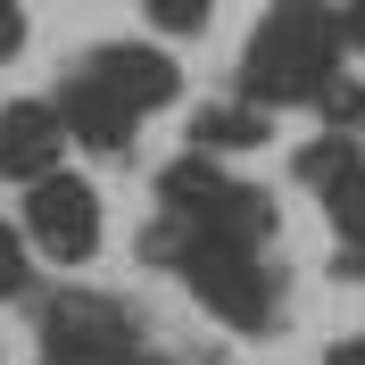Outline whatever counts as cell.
Here are the masks:
<instances>
[{
	"label": "cell",
	"mask_w": 365,
	"mask_h": 365,
	"mask_svg": "<svg viewBox=\"0 0 365 365\" xmlns=\"http://www.w3.org/2000/svg\"><path fill=\"white\" fill-rule=\"evenodd\" d=\"M341 67V17L324 0H274L257 17L250 50H241V83H250V108H274V100H324Z\"/></svg>",
	"instance_id": "obj_1"
},
{
	"label": "cell",
	"mask_w": 365,
	"mask_h": 365,
	"mask_svg": "<svg viewBox=\"0 0 365 365\" xmlns=\"http://www.w3.org/2000/svg\"><path fill=\"white\" fill-rule=\"evenodd\" d=\"M158 200H166V232L182 241H216V250H257L274 232V207L266 191L216 175V158H182L158 175Z\"/></svg>",
	"instance_id": "obj_2"
},
{
	"label": "cell",
	"mask_w": 365,
	"mask_h": 365,
	"mask_svg": "<svg viewBox=\"0 0 365 365\" xmlns=\"http://www.w3.org/2000/svg\"><path fill=\"white\" fill-rule=\"evenodd\" d=\"M150 250L158 257H182V282H191V299H200L207 316H225L232 332H266L274 316V282L266 266H257V250H216V241H182V232H150Z\"/></svg>",
	"instance_id": "obj_3"
},
{
	"label": "cell",
	"mask_w": 365,
	"mask_h": 365,
	"mask_svg": "<svg viewBox=\"0 0 365 365\" xmlns=\"http://www.w3.org/2000/svg\"><path fill=\"white\" fill-rule=\"evenodd\" d=\"M25 241L58 266H83L100 250V191L83 175H42L25 182Z\"/></svg>",
	"instance_id": "obj_4"
},
{
	"label": "cell",
	"mask_w": 365,
	"mask_h": 365,
	"mask_svg": "<svg viewBox=\"0 0 365 365\" xmlns=\"http://www.w3.org/2000/svg\"><path fill=\"white\" fill-rule=\"evenodd\" d=\"M42 341L58 365H133V324L116 299H91V291H58L42 307Z\"/></svg>",
	"instance_id": "obj_5"
},
{
	"label": "cell",
	"mask_w": 365,
	"mask_h": 365,
	"mask_svg": "<svg viewBox=\"0 0 365 365\" xmlns=\"http://www.w3.org/2000/svg\"><path fill=\"white\" fill-rule=\"evenodd\" d=\"M83 75L108 91L116 108H133V116L166 108V100L182 91L175 58H166V50H150V42H108V50H91V58H83Z\"/></svg>",
	"instance_id": "obj_6"
},
{
	"label": "cell",
	"mask_w": 365,
	"mask_h": 365,
	"mask_svg": "<svg viewBox=\"0 0 365 365\" xmlns=\"http://www.w3.org/2000/svg\"><path fill=\"white\" fill-rule=\"evenodd\" d=\"M58 150H67V125H58L50 100H9V108H0V175L9 182L58 175Z\"/></svg>",
	"instance_id": "obj_7"
},
{
	"label": "cell",
	"mask_w": 365,
	"mask_h": 365,
	"mask_svg": "<svg viewBox=\"0 0 365 365\" xmlns=\"http://www.w3.org/2000/svg\"><path fill=\"white\" fill-rule=\"evenodd\" d=\"M58 125H67V141H91V150H125L141 116H133V108H116L108 91H100L83 67H75V75H67V91H58Z\"/></svg>",
	"instance_id": "obj_8"
},
{
	"label": "cell",
	"mask_w": 365,
	"mask_h": 365,
	"mask_svg": "<svg viewBox=\"0 0 365 365\" xmlns=\"http://www.w3.org/2000/svg\"><path fill=\"white\" fill-rule=\"evenodd\" d=\"M316 191H324V207H332L341 241H349V250H365V150H349V158L316 182Z\"/></svg>",
	"instance_id": "obj_9"
},
{
	"label": "cell",
	"mask_w": 365,
	"mask_h": 365,
	"mask_svg": "<svg viewBox=\"0 0 365 365\" xmlns=\"http://www.w3.org/2000/svg\"><path fill=\"white\" fill-rule=\"evenodd\" d=\"M191 141H200V158H216V150H250V141H266V108H250V100H232V108H200Z\"/></svg>",
	"instance_id": "obj_10"
},
{
	"label": "cell",
	"mask_w": 365,
	"mask_h": 365,
	"mask_svg": "<svg viewBox=\"0 0 365 365\" xmlns=\"http://www.w3.org/2000/svg\"><path fill=\"white\" fill-rule=\"evenodd\" d=\"M34 282V250L17 241V225H0V299H17Z\"/></svg>",
	"instance_id": "obj_11"
},
{
	"label": "cell",
	"mask_w": 365,
	"mask_h": 365,
	"mask_svg": "<svg viewBox=\"0 0 365 365\" xmlns=\"http://www.w3.org/2000/svg\"><path fill=\"white\" fill-rule=\"evenodd\" d=\"M141 9H150L166 34H191V25H207V0H141Z\"/></svg>",
	"instance_id": "obj_12"
},
{
	"label": "cell",
	"mask_w": 365,
	"mask_h": 365,
	"mask_svg": "<svg viewBox=\"0 0 365 365\" xmlns=\"http://www.w3.org/2000/svg\"><path fill=\"white\" fill-rule=\"evenodd\" d=\"M324 116H332V125H357V116H365V91L357 83H324Z\"/></svg>",
	"instance_id": "obj_13"
},
{
	"label": "cell",
	"mask_w": 365,
	"mask_h": 365,
	"mask_svg": "<svg viewBox=\"0 0 365 365\" xmlns=\"http://www.w3.org/2000/svg\"><path fill=\"white\" fill-rule=\"evenodd\" d=\"M17 42H25V9H17V0H0V58H9Z\"/></svg>",
	"instance_id": "obj_14"
},
{
	"label": "cell",
	"mask_w": 365,
	"mask_h": 365,
	"mask_svg": "<svg viewBox=\"0 0 365 365\" xmlns=\"http://www.w3.org/2000/svg\"><path fill=\"white\" fill-rule=\"evenodd\" d=\"M341 42L365 50V0H349V9H341Z\"/></svg>",
	"instance_id": "obj_15"
},
{
	"label": "cell",
	"mask_w": 365,
	"mask_h": 365,
	"mask_svg": "<svg viewBox=\"0 0 365 365\" xmlns=\"http://www.w3.org/2000/svg\"><path fill=\"white\" fill-rule=\"evenodd\" d=\"M324 365H365V332H357V341H341V349H332Z\"/></svg>",
	"instance_id": "obj_16"
}]
</instances>
